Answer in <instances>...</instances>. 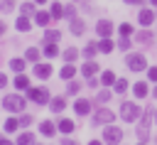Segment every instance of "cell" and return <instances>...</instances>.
<instances>
[{
  "instance_id": "1",
  "label": "cell",
  "mask_w": 157,
  "mask_h": 145,
  "mask_svg": "<svg viewBox=\"0 0 157 145\" xmlns=\"http://www.w3.org/2000/svg\"><path fill=\"white\" fill-rule=\"evenodd\" d=\"M2 108L10 111V113H20V111L25 108V98L17 96V93H7V96L2 98Z\"/></svg>"
},
{
  "instance_id": "2",
  "label": "cell",
  "mask_w": 157,
  "mask_h": 145,
  "mask_svg": "<svg viewBox=\"0 0 157 145\" xmlns=\"http://www.w3.org/2000/svg\"><path fill=\"white\" fill-rule=\"evenodd\" d=\"M140 113H142V111H140V106H135V103H123V106H120V118L128 120V123L137 120Z\"/></svg>"
},
{
  "instance_id": "3",
  "label": "cell",
  "mask_w": 157,
  "mask_h": 145,
  "mask_svg": "<svg viewBox=\"0 0 157 145\" xmlns=\"http://www.w3.org/2000/svg\"><path fill=\"white\" fill-rule=\"evenodd\" d=\"M125 64H128L130 71H142V69H147V59H145L142 54H130V57L125 59Z\"/></svg>"
},
{
  "instance_id": "4",
  "label": "cell",
  "mask_w": 157,
  "mask_h": 145,
  "mask_svg": "<svg viewBox=\"0 0 157 145\" xmlns=\"http://www.w3.org/2000/svg\"><path fill=\"white\" fill-rule=\"evenodd\" d=\"M27 96L34 101V103H49L52 98H49V91L44 88V86H39V88H27Z\"/></svg>"
},
{
  "instance_id": "5",
  "label": "cell",
  "mask_w": 157,
  "mask_h": 145,
  "mask_svg": "<svg viewBox=\"0 0 157 145\" xmlns=\"http://www.w3.org/2000/svg\"><path fill=\"white\" fill-rule=\"evenodd\" d=\"M103 138H105V143H108V145H115V143H120V140H123V130H120V128H105Z\"/></svg>"
},
{
  "instance_id": "6",
  "label": "cell",
  "mask_w": 157,
  "mask_h": 145,
  "mask_svg": "<svg viewBox=\"0 0 157 145\" xmlns=\"http://www.w3.org/2000/svg\"><path fill=\"white\" fill-rule=\"evenodd\" d=\"M115 118V113L113 111H108V108H101V111H96V116H93V123H110Z\"/></svg>"
},
{
  "instance_id": "7",
  "label": "cell",
  "mask_w": 157,
  "mask_h": 145,
  "mask_svg": "<svg viewBox=\"0 0 157 145\" xmlns=\"http://www.w3.org/2000/svg\"><path fill=\"white\" fill-rule=\"evenodd\" d=\"M34 76H37V79H49V76H52V66L37 61V64H34Z\"/></svg>"
},
{
  "instance_id": "8",
  "label": "cell",
  "mask_w": 157,
  "mask_h": 145,
  "mask_svg": "<svg viewBox=\"0 0 157 145\" xmlns=\"http://www.w3.org/2000/svg\"><path fill=\"white\" fill-rule=\"evenodd\" d=\"M64 108H66V101H64L61 96H56V98L49 101V111H52V113H61Z\"/></svg>"
},
{
  "instance_id": "9",
  "label": "cell",
  "mask_w": 157,
  "mask_h": 145,
  "mask_svg": "<svg viewBox=\"0 0 157 145\" xmlns=\"http://www.w3.org/2000/svg\"><path fill=\"white\" fill-rule=\"evenodd\" d=\"M137 20H140V25H152L155 22V12L152 10H140V15H137Z\"/></svg>"
},
{
  "instance_id": "10",
  "label": "cell",
  "mask_w": 157,
  "mask_h": 145,
  "mask_svg": "<svg viewBox=\"0 0 157 145\" xmlns=\"http://www.w3.org/2000/svg\"><path fill=\"white\" fill-rule=\"evenodd\" d=\"M96 32H98V34H101V37H108V34H110V32H113V25H110V22H108V20H101V22H98V25H96Z\"/></svg>"
},
{
  "instance_id": "11",
  "label": "cell",
  "mask_w": 157,
  "mask_h": 145,
  "mask_svg": "<svg viewBox=\"0 0 157 145\" xmlns=\"http://www.w3.org/2000/svg\"><path fill=\"white\" fill-rule=\"evenodd\" d=\"M74 111H76V116H86V113L91 111V103L83 101V98H78V101L74 103Z\"/></svg>"
},
{
  "instance_id": "12",
  "label": "cell",
  "mask_w": 157,
  "mask_h": 145,
  "mask_svg": "<svg viewBox=\"0 0 157 145\" xmlns=\"http://www.w3.org/2000/svg\"><path fill=\"white\" fill-rule=\"evenodd\" d=\"M96 71H98V64H93V61H86V64L81 66V74H83V76H88V79H91Z\"/></svg>"
},
{
  "instance_id": "13",
  "label": "cell",
  "mask_w": 157,
  "mask_h": 145,
  "mask_svg": "<svg viewBox=\"0 0 157 145\" xmlns=\"http://www.w3.org/2000/svg\"><path fill=\"white\" fill-rule=\"evenodd\" d=\"M39 133H42V135H54V133H56V128H54V123H52V120H42Z\"/></svg>"
},
{
  "instance_id": "14",
  "label": "cell",
  "mask_w": 157,
  "mask_h": 145,
  "mask_svg": "<svg viewBox=\"0 0 157 145\" xmlns=\"http://www.w3.org/2000/svg\"><path fill=\"white\" fill-rule=\"evenodd\" d=\"M10 69H12L15 74H22V71H25V59H17V57L10 59Z\"/></svg>"
},
{
  "instance_id": "15",
  "label": "cell",
  "mask_w": 157,
  "mask_h": 145,
  "mask_svg": "<svg viewBox=\"0 0 157 145\" xmlns=\"http://www.w3.org/2000/svg\"><path fill=\"white\" fill-rule=\"evenodd\" d=\"M15 88H29V79L25 74H15Z\"/></svg>"
},
{
  "instance_id": "16",
  "label": "cell",
  "mask_w": 157,
  "mask_h": 145,
  "mask_svg": "<svg viewBox=\"0 0 157 145\" xmlns=\"http://www.w3.org/2000/svg\"><path fill=\"white\" fill-rule=\"evenodd\" d=\"M74 74H76V66H74V64H66V66L61 69V74H59V76L69 81V79H74Z\"/></svg>"
},
{
  "instance_id": "17",
  "label": "cell",
  "mask_w": 157,
  "mask_h": 145,
  "mask_svg": "<svg viewBox=\"0 0 157 145\" xmlns=\"http://www.w3.org/2000/svg\"><path fill=\"white\" fill-rule=\"evenodd\" d=\"M132 91H135L137 98H142V96H147V84H145V81H137V84L132 86Z\"/></svg>"
},
{
  "instance_id": "18",
  "label": "cell",
  "mask_w": 157,
  "mask_h": 145,
  "mask_svg": "<svg viewBox=\"0 0 157 145\" xmlns=\"http://www.w3.org/2000/svg\"><path fill=\"white\" fill-rule=\"evenodd\" d=\"M59 130H61L64 135H69V133L74 130V120H69V118H64V120H59Z\"/></svg>"
},
{
  "instance_id": "19",
  "label": "cell",
  "mask_w": 157,
  "mask_h": 145,
  "mask_svg": "<svg viewBox=\"0 0 157 145\" xmlns=\"http://www.w3.org/2000/svg\"><path fill=\"white\" fill-rule=\"evenodd\" d=\"M83 20H71V34H83Z\"/></svg>"
},
{
  "instance_id": "20",
  "label": "cell",
  "mask_w": 157,
  "mask_h": 145,
  "mask_svg": "<svg viewBox=\"0 0 157 145\" xmlns=\"http://www.w3.org/2000/svg\"><path fill=\"white\" fill-rule=\"evenodd\" d=\"M59 54V49H56V44L54 42H47V47H44V57H49V59H54Z\"/></svg>"
},
{
  "instance_id": "21",
  "label": "cell",
  "mask_w": 157,
  "mask_h": 145,
  "mask_svg": "<svg viewBox=\"0 0 157 145\" xmlns=\"http://www.w3.org/2000/svg\"><path fill=\"white\" fill-rule=\"evenodd\" d=\"M15 27H17L20 32H29V20H27V17H17Z\"/></svg>"
},
{
  "instance_id": "22",
  "label": "cell",
  "mask_w": 157,
  "mask_h": 145,
  "mask_svg": "<svg viewBox=\"0 0 157 145\" xmlns=\"http://www.w3.org/2000/svg\"><path fill=\"white\" fill-rule=\"evenodd\" d=\"M59 37H61V32H59V29H47L44 42H59Z\"/></svg>"
},
{
  "instance_id": "23",
  "label": "cell",
  "mask_w": 157,
  "mask_h": 145,
  "mask_svg": "<svg viewBox=\"0 0 157 145\" xmlns=\"http://www.w3.org/2000/svg\"><path fill=\"white\" fill-rule=\"evenodd\" d=\"M98 49H101V52H105V54H108V52H113V42H110V39H108V37H103V39H101V42H98Z\"/></svg>"
},
{
  "instance_id": "24",
  "label": "cell",
  "mask_w": 157,
  "mask_h": 145,
  "mask_svg": "<svg viewBox=\"0 0 157 145\" xmlns=\"http://www.w3.org/2000/svg\"><path fill=\"white\" fill-rule=\"evenodd\" d=\"M96 52H98V44H96V42H91V44H86V49H83V57L93 59V57H96Z\"/></svg>"
},
{
  "instance_id": "25",
  "label": "cell",
  "mask_w": 157,
  "mask_h": 145,
  "mask_svg": "<svg viewBox=\"0 0 157 145\" xmlns=\"http://www.w3.org/2000/svg\"><path fill=\"white\" fill-rule=\"evenodd\" d=\"M17 128H20V120H17V118H7V120H5V130H7V133H15Z\"/></svg>"
},
{
  "instance_id": "26",
  "label": "cell",
  "mask_w": 157,
  "mask_h": 145,
  "mask_svg": "<svg viewBox=\"0 0 157 145\" xmlns=\"http://www.w3.org/2000/svg\"><path fill=\"white\" fill-rule=\"evenodd\" d=\"M32 143H34V135L32 133H22L17 138V145H32Z\"/></svg>"
},
{
  "instance_id": "27",
  "label": "cell",
  "mask_w": 157,
  "mask_h": 145,
  "mask_svg": "<svg viewBox=\"0 0 157 145\" xmlns=\"http://www.w3.org/2000/svg\"><path fill=\"white\" fill-rule=\"evenodd\" d=\"M49 15H52L54 20H59V17H64V7H61L59 2H54V5H52V12H49Z\"/></svg>"
},
{
  "instance_id": "28",
  "label": "cell",
  "mask_w": 157,
  "mask_h": 145,
  "mask_svg": "<svg viewBox=\"0 0 157 145\" xmlns=\"http://www.w3.org/2000/svg\"><path fill=\"white\" fill-rule=\"evenodd\" d=\"M49 17H52V15H47V12H34V22H37V25H42V27L49 22Z\"/></svg>"
},
{
  "instance_id": "29",
  "label": "cell",
  "mask_w": 157,
  "mask_h": 145,
  "mask_svg": "<svg viewBox=\"0 0 157 145\" xmlns=\"http://www.w3.org/2000/svg\"><path fill=\"white\" fill-rule=\"evenodd\" d=\"M101 81H103L105 86H113V84H115V74H113V71H103V76H101Z\"/></svg>"
},
{
  "instance_id": "30",
  "label": "cell",
  "mask_w": 157,
  "mask_h": 145,
  "mask_svg": "<svg viewBox=\"0 0 157 145\" xmlns=\"http://www.w3.org/2000/svg\"><path fill=\"white\" fill-rule=\"evenodd\" d=\"M113 86H115V93H125V91H128V81H125V79H115Z\"/></svg>"
},
{
  "instance_id": "31",
  "label": "cell",
  "mask_w": 157,
  "mask_h": 145,
  "mask_svg": "<svg viewBox=\"0 0 157 145\" xmlns=\"http://www.w3.org/2000/svg\"><path fill=\"white\" fill-rule=\"evenodd\" d=\"M25 59H27V61H37V59H39V49H27V52H25Z\"/></svg>"
},
{
  "instance_id": "32",
  "label": "cell",
  "mask_w": 157,
  "mask_h": 145,
  "mask_svg": "<svg viewBox=\"0 0 157 145\" xmlns=\"http://www.w3.org/2000/svg\"><path fill=\"white\" fill-rule=\"evenodd\" d=\"M135 39H137V42H145V44H150V42H152V32H140Z\"/></svg>"
},
{
  "instance_id": "33",
  "label": "cell",
  "mask_w": 157,
  "mask_h": 145,
  "mask_svg": "<svg viewBox=\"0 0 157 145\" xmlns=\"http://www.w3.org/2000/svg\"><path fill=\"white\" fill-rule=\"evenodd\" d=\"M78 88H81V84H78V81H71V79H69V86H66V93H71V96H74V93H76Z\"/></svg>"
},
{
  "instance_id": "34",
  "label": "cell",
  "mask_w": 157,
  "mask_h": 145,
  "mask_svg": "<svg viewBox=\"0 0 157 145\" xmlns=\"http://www.w3.org/2000/svg\"><path fill=\"white\" fill-rule=\"evenodd\" d=\"M118 29H120V34H123V37H128V34H132V25H128V22H123V25H120Z\"/></svg>"
},
{
  "instance_id": "35",
  "label": "cell",
  "mask_w": 157,
  "mask_h": 145,
  "mask_svg": "<svg viewBox=\"0 0 157 145\" xmlns=\"http://www.w3.org/2000/svg\"><path fill=\"white\" fill-rule=\"evenodd\" d=\"M76 57H78V52H76V49H66V52H64V59H66V61H74Z\"/></svg>"
},
{
  "instance_id": "36",
  "label": "cell",
  "mask_w": 157,
  "mask_h": 145,
  "mask_svg": "<svg viewBox=\"0 0 157 145\" xmlns=\"http://www.w3.org/2000/svg\"><path fill=\"white\" fill-rule=\"evenodd\" d=\"M20 12H22V15H29V12H34V5H32V2H25V5L20 7Z\"/></svg>"
},
{
  "instance_id": "37",
  "label": "cell",
  "mask_w": 157,
  "mask_h": 145,
  "mask_svg": "<svg viewBox=\"0 0 157 145\" xmlns=\"http://www.w3.org/2000/svg\"><path fill=\"white\" fill-rule=\"evenodd\" d=\"M108 98H110V91H101V93H98V101H101V103H105Z\"/></svg>"
},
{
  "instance_id": "38",
  "label": "cell",
  "mask_w": 157,
  "mask_h": 145,
  "mask_svg": "<svg viewBox=\"0 0 157 145\" xmlns=\"http://www.w3.org/2000/svg\"><path fill=\"white\" fill-rule=\"evenodd\" d=\"M12 7H15V5H12V0H5V2H2V12H10Z\"/></svg>"
},
{
  "instance_id": "39",
  "label": "cell",
  "mask_w": 157,
  "mask_h": 145,
  "mask_svg": "<svg viewBox=\"0 0 157 145\" xmlns=\"http://www.w3.org/2000/svg\"><path fill=\"white\" fill-rule=\"evenodd\" d=\"M74 12H76L74 5H66V7H64V15H66V17H74Z\"/></svg>"
},
{
  "instance_id": "40",
  "label": "cell",
  "mask_w": 157,
  "mask_h": 145,
  "mask_svg": "<svg viewBox=\"0 0 157 145\" xmlns=\"http://www.w3.org/2000/svg\"><path fill=\"white\" fill-rule=\"evenodd\" d=\"M29 123H32V116H22L20 118V125H29Z\"/></svg>"
},
{
  "instance_id": "41",
  "label": "cell",
  "mask_w": 157,
  "mask_h": 145,
  "mask_svg": "<svg viewBox=\"0 0 157 145\" xmlns=\"http://www.w3.org/2000/svg\"><path fill=\"white\" fill-rule=\"evenodd\" d=\"M118 47H120V49H128V47H130V42H128V39H125V37H123V39H120V42H118Z\"/></svg>"
},
{
  "instance_id": "42",
  "label": "cell",
  "mask_w": 157,
  "mask_h": 145,
  "mask_svg": "<svg viewBox=\"0 0 157 145\" xmlns=\"http://www.w3.org/2000/svg\"><path fill=\"white\" fill-rule=\"evenodd\" d=\"M150 81H157V66L150 69Z\"/></svg>"
},
{
  "instance_id": "43",
  "label": "cell",
  "mask_w": 157,
  "mask_h": 145,
  "mask_svg": "<svg viewBox=\"0 0 157 145\" xmlns=\"http://www.w3.org/2000/svg\"><path fill=\"white\" fill-rule=\"evenodd\" d=\"M5 86H7V76H5V74H0V88H5Z\"/></svg>"
},
{
  "instance_id": "44",
  "label": "cell",
  "mask_w": 157,
  "mask_h": 145,
  "mask_svg": "<svg viewBox=\"0 0 157 145\" xmlns=\"http://www.w3.org/2000/svg\"><path fill=\"white\" fill-rule=\"evenodd\" d=\"M0 145H12V143H10V140H7L5 135H0Z\"/></svg>"
},
{
  "instance_id": "45",
  "label": "cell",
  "mask_w": 157,
  "mask_h": 145,
  "mask_svg": "<svg viewBox=\"0 0 157 145\" xmlns=\"http://www.w3.org/2000/svg\"><path fill=\"white\" fill-rule=\"evenodd\" d=\"M64 145H76V143L74 140H64Z\"/></svg>"
},
{
  "instance_id": "46",
  "label": "cell",
  "mask_w": 157,
  "mask_h": 145,
  "mask_svg": "<svg viewBox=\"0 0 157 145\" xmlns=\"http://www.w3.org/2000/svg\"><path fill=\"white\" fill-rule=\"evenodd\" d=\"M2 32H5V22H0V34H2Z\"/></svg>"
},
{
  "instance_id": "47",
  "label": "cell",
  "mask_w": 157,
  "mask_h": 145,
  "mask_svg": "<svg viewBox=\"0 0 157 145\" xmlns=\"http://www.w3.org/2000/svg\"><path fill=\"white\" fill-rule=\"evenodd\" d=\"M34 2H37V5H44V2H47V0H34Z\"/></svg>"
},
{
  "instance_id": "48",
  "label": "cell",
  "mask_w": 157,
  "mask_h": 145,
  "mask_svg": "<svg viewBox=\"0 0 157 145\" xmlns=\"http://www.w3.org/2000/svg\"><path fill=\"white\" fill-rule=\"evenodd\" d=\"M88 145H101V143H98V140H91V143H88Z\"/></svg>"
},
{
  "instance_id": "49",
  "label": "cell",
  "mask_w": 157,
  "mask_h": 145,
  "mask_svg": "<svg viewBox=\"0 0 157 145\" xmlns=\"http://www.w3.org/2000/svg\"><path fill=\"white\" fill-rule=\"evenodd\" d=\"M125 2H142V0H125Z\"/></svg>"
},
{
  "instance_id": "50",
  "label": "cell",
  "mask_w": 157,
  "mask_h": 145,
  "mask_svg": "<svg viewBox=\"0 0 157 145\" xmlns=\"http://www.w3.org/2000/svg\"><path fill=\"white\" fill-rule=\"evenodd\" d=\"M155 98H157V86H155Z\"/></svg>"
},
{
  "instance_id": "51",
  "label": "cell",
  "mask_w": 157,
  "mask_h": 145,
  "mask_svg": "<svg viewBox=\"0 0 157 145\" xmlns=\"http://www.w3.org/2000/svg\"><path fill=\"white\" fill-rule=\"evenodd\" d=\"M155 123H157V113H155Z\"/></svg>"
},
{
  "instance_id": "52",
  "label": "cell",
  "mask_w": 157,
  "mask_h": 145,
  "mask_svg": "<svg viewBox=\"0 0 157 145\" xmlns=\"http://www.w3.org/2000/svg\"><path fill=\"white\" fill-rule=\"evenodd\" d=\"M152 2H155V5H157V0H152Z\"/></svg>"
}]
</instances>
